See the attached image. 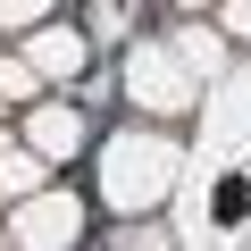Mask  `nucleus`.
<instances>
[{"mask_svg": "<svg viewBox=\"0 0 251 251\" xmlns=\"http://www.w3.org/2000/svg\"><path fill=\"white\" fill-rule=\"evenodd\" d=\"M209 151L218 159L226 151H251V75H234V84L209 92Z\"/></svg>", "mask_w": 251, "mask_h": 251, "instance_id": "20e7f679", "label": "nucleus"}, {"mask_svg": "<svg viewBox=\"0 0 251 251\" xmlns=\"http://www.w3.org/2000/svg\"><path fill=\"white\" fill-rule=\"evenodd\" d=\"M126 92H134L151 117H176V109H193L201 92H193V75L176 67V50H159V42H143L134 59H126Z\"/></svg>", "mask_w": 251, "mask_h": 251, "instance_id": "f03ea898", "label": "nucleus"}, {"mask_svg": "<svg viewBox=\"0 0 251 251\" xmlns=\"http://www.w3.org/2000/svg\"><path fill=\"white\" fill-rule=\"evenodd\" d=\"M176 176H184V151L168 134H109V151H100V201L126 218L159 209L176 193Z\"/></svg>", "mask_w": 251, "mask_h": 251, "instance_id": "f257e3e1", "label": "nucleus"}, {"mask_svg": "<svg viewBox=\"0 0 251 251\" xmlns=\"http://www.w3.org/2000/svg\"><path fill=\"white\" fill-rule=\"evenodd\" d=\"M34 193H42V159H34V151H9V159H0V201L25 209Z\"/></svg>", "mask_w": 251, "mask_h": 251, "instance_id": "0eeeda50", "label": "nucleus"}, {"mask_svg": "<svg viewBox=\"0 0 251 251\" xmlns=\"http://www.w3.org/2000/svg\"><path fill=\"white\" fill-rule=\"evenodd\" d=\"M218 25H226L234 42H251V9H218Z\"/></svg>", "mask_w": 251, "mask_h": 251, "instance_id": "1a4fd4ad", "label": "nucleus"}, {"mask_svg": "<svg viewBox=\"0 0 251 251\" xmlns=\"http://www.w3.org/2000/svg\"><path fill=\"white\" fill-rule=\"evenodd\" d=\"M84 243V201L75 193H34L17 209V251H75Z\"/></svg>", "mask_w": 251, "mask_h": 251, "instance_id": "7ed1b4c3", "label": "nucleus"}, {"mask_svg": "<svg viewBox=\"0 0 251 251\" xmlns=\"http://www.w3.org/2000/svg\"><path fill=\"white\" fill-rule=\"evenodd\" d=\"M75 143H84V117H75V109L50 100V109L25 117V151H34V159H75Z\"/></svg>", "mask_w": 251, "mask_h": 251, "instance_id": "39448f33", "label": "nucleus"}, {"mask_svg": "<svg viewBox=\"0 0 251 251\" xmlns=\"http://www.w3.org/2000/svg\"><path fill=\"white\" fill-rule=\"evenodd\" d=\"M0 34H42V9L34 0H0Z\"/></svg>", "mask_w": 251, "mask_h": 251, "instance_id": "6e6552de", "label": "nucleus"}, {"mask_svg": "<svg viewBox=\"0 0 251 251\" xmlns=\"http://www.w3.org/2000/svg\"><path fill=\"white\" fill-rule=\"evenodd\" d=\"M34 67H42V75H75V67H84V34H75V25H42V34H34Z\"/></svg>", "mask_w": 251, "mask_h": 251, "instance_id": "423d86ee", "label": "nucleus"}]
</instances>
